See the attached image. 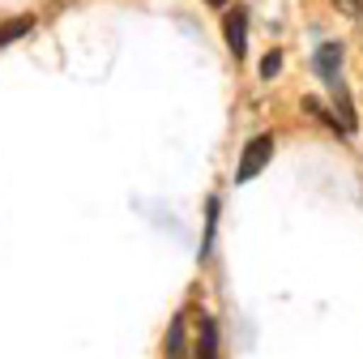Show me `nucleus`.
I'll use <instances>...</instances> for the list:
<instances>
[{"label":"nucleus","mask_w":363,"mask_h":359,"mask_svg":"<svg viewBox=\"0 0 363 359\" xmlns=\"http://www.w3.org/2000/svg\"><path fill=\"white\" fill-rule=\"evenodd\" d=\"M269 158H274V137H269V133L252 137V141L244 145V158H240V171H235V180H240V184L257 180V175L269 167Z\"/></svg>","instance_id":"f257e3e1"},{"label":"nucleus","mask_w":363,"mask_h":359,"mask_svg":"<svg viewBox=\"0 0 363 359\" xmlns=\"http://www.w3.org/2000/svg\"><path fill=\"white\" fill-rule=\"evenodd\" d=\"M227 48H231L235 60L248 52V13H244V9H231V13H227Z\"/></svg>","instance_id":"f03ea898"},{"label":"nucleus","mask_w":363,"mask_h":359,"mask_svg":"<svg viewBox=\"0 0 363 359\" xmlns=\"http://www.w3.org/2000/svg\"><path fill=\"white\" fill-rule=\"evenodd\" d=\"M312 65H316V73H320L325 82L337 77V69H342V43H320L316 56H312Z\"/></svg>","instance_id":"7ed1b4c3"},{"label":"nucleus","mask_w":363,"mask_h":359,"mask_svg":"<svg viewBox=\"0 0 363 359\" xmlns=\"http://www.w3.org/2000/svg\"><path fill=\"white\" fill-rule=\"evenodd\" d=\"M193 359H218V325H214L210 316H201V329H197Z\"/></svg>","instance_id":"20e7f679"},{"label":"nucleus","mask_w":363,"mask_h":359,"mask_svg":"<svg viewBox=\"0 0 363 359\" xmlns=\"http://www.w3.org/2000/svg\"><path fill=\"white\" fill-rule=\"evenodd\" d=\"M329 94H333V107H337V120H342V128H346V133H354V107H350V99H346V86H342V77H329Z\"/></svg>","instance_id":"39448f33"},{"label":"nucleus","mask_w":363,"mask_h":359,"mask_svg":"<svg viewBox=\"0 0 363 359\" xmlns=\"http://www.w3.org/2000/svg\"><path fill=\"white\" fill-rule=\"evenodd\" d=\"M30 26H35V18H13V22H5V26H0V48L13 43V39H22V35H30Z\"/></svg>","instance_id":"423d86ee"},{"label":"nucleus","mask_w":363,"mask_h":359,"mask_svg":"<svg viewBox=\"0 0 363 359\" xmlns=\"http://www.w3.org/2000/svg\"><path fill=\"white\" fill-rule=\"evenodd\" d=\"M167 359H184V321H171V333H167Z\"/></svg>","instance_id":"0eeeda50"},{"label":"nucleus","mask_w":363,"mask_h":359,"mask_svg":"<svg viewBox=\"0 0 363 359\" xmlns=\"http://www.w3.org/2000/svg\"><path fill=\"white\" fill-rule=\"evenodd\" d=\"M333 5H337L346 18H363V0H333Z\"/></svg>","instance_id":"6e6552de"},{"label":"nucleus","mask_w":363,"mask_h":359,"mask_svg":"<svg viewBox=\"0 0 363 359\" xmlns=\"http://www.w3.org/2000/svg\"><path fill=\"white\" fill-rule=\"evenodd\" d=\"M278 69H282V56H278V52H269V56L261 60V77H274Z\"/></svg>","instance_id":"1a4fd4ad"},{"label":"nucleus","mask_w":363,"mask_h":359,"mask_svg":"<svg viewBox=\"0 0 363 359\" xmlns=\"http://www.w3.org/2000/svg\"><path fill=\"white\" fill-rule=\"evenodd\" d=\"M210 5H227V0H210Z\"/></svg>","instance_id":"9d476101"}]
</instances>
